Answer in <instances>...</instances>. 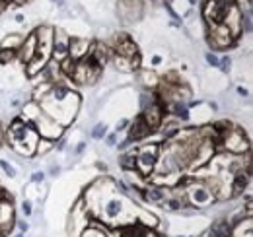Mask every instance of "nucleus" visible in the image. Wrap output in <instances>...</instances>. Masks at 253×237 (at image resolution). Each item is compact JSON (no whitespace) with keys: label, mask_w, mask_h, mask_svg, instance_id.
<instances>
[{"label":"nucleus","mask_w":253,"mask_h":237,"mask_svg":"<svg viewBox=\"0 0 253 237\" xmlns=\"http://www.w3.org/2000/svg\"><path fill=\"white\" fill-rule=\"evenodd\" d=\"M84 148H86V144H84V142H80V144L76 146V154H80V152H82Z\"/></svg>","instance_id":"obj_37"},{"label":"nucleus","mask_w":253,"mask_h":237,"mask_svg":"<svg viewBox=\"0 0 253 237\" xmlns=\"http://www.w3.org/2000/svg\"><path fill=\"white\" fill-rule=\"evenodd\" d=\"M101 72H103V68L95 62L94 57L88 55V57H84V59L76 60L74 72H72L70 78H74V82L80 84V86H94L95 82L99 80Z\"/></svg>","instance_id":"obj_2"},{"label":"nucleus","mask_w":253,"mask_h":237,"mask_svg":"<svg viewBox=\"0 0 253 237\" xmlns=\"http://www.w3.org/2000/svg\"><path fill=\"white\" fill-rule=\"evenodd\" d=\"M0 167H2V171L6 173V177H10V179L16 177V167H14V165H10L6 159H0Z\"/></svg>","instance_id":"obj_24"},{"label":"nucleus","mask_w":253,"mask_h":237,"mask_svg":"<svg viewBox=\"0 0 253 237\" xmlns=\"http://www.w3.org/2000/svg\"><path fill=\"white\" fill-rule=\"evenodd\" d=\"M16 224V214H14V206H12V198L4 197L0 198V234L8 236L12 232Z\"/></svg>","instance_id":"obj_8"},{"label":"nucleus","mask_w":253,"mask_h":237,"mask_svg":"<svg viewBox=\"0 0 253 237\" xmlns=\"http://www.w3.org/2000/svg\"><path fill=\"white\" fill-rule=\"evenodd\" d=\"M16 226H18V230H20L22 234H26V232L30 230V224H28V222H24V220H16Z\"/></svg>","instance_id":"obj_31"},{"label":"nucleus","mask_w":253,"mask_h":237,"mask_svg":"<svg viewBox=\"0 0 253 237\" xmlns=\"http://www.w3.org/2000/svg\"><path fill=\"white\" fill-rule=\"evenodd\" d=\"M189 2H191V4H197V0H189Z\"/></svg>","instance_id":"obj_42"},{"label":"nucleus","mask_w":253,"mask_h":237,"mask_svg":"<svg viewBox=\"0 0 253 237\" xmlns=\"http://www.w3.org/2000/svg\"><path fill=\"white\" fill-rule=\"evenodd\" d=\"M24 20H26V18H24V16H22V14H18V16H16V22H18V24H22V22H24Z\"/></svg>","instance_id":"obj_38"},{"label":"nucleus","mask_w":253,"mask_h":237,"mask_svg":"<svg viewBox=\"0 0 253 237\" xmlns=\"http://www.w3.org/2000/svg\"><path fill=\"white\" fill-rule=\"evenodd\" d=\"M238 93H240V95H244V97H248V95H250V93H248V89H244V88H238Z\"/></svg>","instance_id":"obj_36"},{"label":"nucleus","mask_w":253,"mask_h":237,"mask_svg":"<svg viewBox=\"0 0 253 237\" xmlns=\"http://www.w3.org/2000/svg\"><path fill=\"white\" fill-rule=\"evenodd\" d=\"M43 181H45V173H43V171L32 173V183H43Z\"/></svg>","instance_id":"obj_30"},{"label":"nucleus","mask_w":253,"mask_h":237,"mask_svg":"<svg viewBox=\"0 0 253 237\" xmlns=\"http://www.w3.org/2000/svg\"><path fill=\"white\" fill-rule=\"evenodd\" d=\"M0 144H4V128L0 126Z\"/></svg>","instance_id":"obj_39"},{"label":"nucleus","mask_w":253,"mask_h":237,"mask_svg":"<svg viewBox=\"0 0 253 237\" xmlns=\"http://www.w3.org/2000/svg\"><path fill=\"white\" fill-rule=\"evenodd\" d=\"M90 39H82V37H70V45H68V59H72L74 62L84 57H88L90 53Z\"/></svg>","instance_id":"obj_11"},{"label":"nucleus","mask_w":253,"mask_h":237,"mask_svg":"<svg viewBox=\"0 0 253 237\" xmlns=\"http://www.w3.org/2000/svg\"><path fill=\"white\" fill-rule=\"evenodd\" d=\"M150 62H152V66H158V64H162V57H160V55H154Z\"/></svg>","instance_id":"obj_34"},{"label":"nucleus","mask_w":253,"mask_h":237,"mask_svg":"<svg viewBox=\"0 0 253 237\" xmlns=\"http://www.w3.org/2000/svg\"><path fill=\"white\" fill-rule=\"evenodd\" d=\"M49 173H51L53 177H57V175L61 173V167H59V165H51V167H49Z\"/></svg>","instance_id":"obj_33"},{"label":"nucleus","mask_w":253,"mask_h":237,"mask_svg":"<svg viewBox=\"0 0 253 237\" xmlns=\"http://www.w3.org/2000/svg\"><path fill=\"white\" fill-rule=\"evenodd\" d=\"M105 134H107V126H105V122H97L94 128H92V132H90V136H92L94 140H101Z\"/></svg>","instance_id":"obj_22"},{"label":"nucleus","mask_w":253,"mask_h":237,"mask_svg":"<svg viewBox=\"0 0 253 237\" xmlns=\"http://www.w3.org/2000/svg\"><path fill=\"white\" fill-rule=\"evenodd\" d=\"M185 197H187V206L193 210L205 208L212 202H216L212 191L207 187V183H191L189 187L185 189Z\"/></svg>","instance_id":"obj_4"},{"label":"nucleus","mask_w":253,"mask_h":237,"mask_svg":"<svg viewBox=\"0 0 253 237\" xmlns=\"http://www.w3.org/2000/svg\"><path fill=\"white\" fill-rule=\"evenodd\" d=\"M181 134V126H179V122H166V124H162V136L166 138V140H171V138H175V136H179Z\"/></svg>","instance_id":"obj_17"},{"label":"nucleus","mask_w":253,"mask_h":237,"mask_svg":"<svg viewBox=\"0 0 253 237\" xmlns=\"http://www.w3.org/2000/svg\"><path fill=\"white\" fill-rule=\"evenodd\" d=\"M140 237H160L152 228H142L140 230Z\"/></svg>","instance_id":"obj_28"},{"label":"nucleus","mask_w":253,"mask_h":237,"mask_svg":"<svg viewBox=\"0 0 253 237\" xmlns=\"http://www.w3.org/2000/svg\"><path fill=\"white\" fill-rule=\"evenodd\" d=\"M130 124V120L128 118H121L119 122H117V126H115V132H121V130H125V126Z\"/></svg>","instance_id":"obj_32"},{"label":"nucleus","mask_w":253,"mask_h":237,"mask_svg":"<svg viewBox=\"0 0 253 237\" xmlns=\"http://www.w3.org/2000/svg\"><path fill=\"white\" fill-rule=\"evenodd\" d=\"M140 80L144 82L146 88H156V86L160 84V78L152 72V70H142V72H140Z\"/></svg>","instance_id":"obj_19"},{"label":"nucleus","mask_w":253,"mask_h":237,"mask_svg":"<svg viewBox=\"0 0 253 237\" xmlns=\"http://www.w3.org/2000/svg\"><path fill=\"white\" fill-rule=\"evenodd\" d=\"M78 237H109L107 236V232L103 230V228H97V226H88L82 234Z\"/></svg>","instance_id":"obj_21"},{"label":"nucleus","mask_w":253,"mask_h":237,"mask_svg":"<svg viewBox=\"0 0 253 237\" xmlns=\"http://www.w3.org/2000/svg\"><path fill=\"white\" fill-rule=\"evenodd\" d=\"M218 144H224L222 148L228 150L230 154H248L250 152V140L244 134L242 126H230L224 134H220Z\"/></svg>","instance_id":"obj_3"},{"label":"nucleus","mask_w":253,"mask_h":237,"mask_svg":"<svg viewBox=\"0 0 253 237\" xmlns=\"http://www.w3.org/2000/svg\"><path fill=\"white\" fill-rule=\"evenodd\" d=\"M168 193H169V189H168V187H162V185L146 187L144 191H140L142 198H144L146 202H150V204H160V202L168 197Z\"/></svg>","instance_id":"obj_14"},{"label":"nucleus","mask_w":253,"mask_h":237,"mask_svg":"<svg viewBox=\"0 0 253 237\" xmlns=\"http://www.w3.org/2000/svg\"><path fill=\"white\" fill-rule=\"evenodd\" d=\"M24 39H26V35H22V33H12V35H6L4 39H2V43H0V49H6V51H16L18 53V49L22 47V43H24Z\"/></svg>","instance_id":"obj_16"},{"label":"nucleus","mask_w":253,"mask_h":237,"mask_svg":"<svg viewBox=\"0 0 253 237\" xmlns=\"http://www.w3.org/2000/svg\"><path fill=\"white\" fill-rule=\"evenodd\" d=\"M14 59H16V51H6V49H0V64H10Z\"/></svg>","instance_id":"obj_23"},{"label":"nucleus","mask_w":253,"mask_h":237,"mask_svg":"<svg viewBox=\"0 0 253 237\" xmlns=\"http://www.w3.org/2000/svg\"><path fill=\"white\" fill-rule=\"evenodd\" d=\"M22 212H24V216H32L33 204L30 198H24V200H22Z\"/></svg>","instance_id":"obj_25"},{"label":"nucleus","mask_w":253,"mask_h":237,"mask_svg":"<svg viewBox=\"0 0 253 237\" xmlns=\"http://www.w3.org/2000/svg\"><path fill=\"white\" fill-rule=\"evenodd\" d=\"M234 43H236L234 33L228 30L224 24L209 28V45H211L214 51H226V49L232 47Z\"/></svg>","instance_id":"obj_7"},{"label":"nucleus","mask_w":253,"mask_h":237,"mask_svg":"<svg viewBox=\"0 0 253 237\" xmlns=\"http://www.w3.org/2000/svg\"><path fill=\"white\" fill-rule=\"evenodd\" d=\"M8 140H10V146L20 156H33L39 142V134L33 128V124H30L22 117H16L8 126Z\"/></svg>","instance_id":"obj_1"},{"label":"nucleus","mask_w":253,"mask_h":237,"mask_svg":"<svg viewBox=\"0 0 253 237\" xmlns=\"http://www.w3.org/2000/svg\"><path fill=\"white\" fill-rule=\"evenodd\" d=\"M128 126H130V128H128V140H130V142L144 140L148 134H152V130L148 128V124L144 122V118L140 117V115L134 118V120H132Z\"/></svg>","instance_id":"obj_12"},{"label":"nucleus","mask_w":253,"mask_h":237,"mask_svg":"<svg viewBox=\"0 0 253 237\" xmlns=\"http://www.w3.org/2000/svg\"><path fill=\"white\" fill-rule=\"evenodd\" d=\"M119 165L125 169V171H132L134 165H136V150L132 152H125L121 158H119Z\"/></svg>","instance_id":"obj_18"},{"label":"nucleus","mask_w":253,"mask_h":237,"mask_svg":"<svg viewBox=\"0 0 253 237\" xmlns=\"http://www.w3.org/2000/svg\"><path fill=\"white\" fill-rule=\"evenodd\" d=\"M14 237H24V234H22V232H20V234H16V236Z\"/></svg>","instance_id":"obj_41"},{"label":"nucleus","mask_w":253,"mask_h":237,"mask_svg":"<svg viewBox=\"0 0 253 237\" xmlns=\"http://www.w3.org/2000/svg\"><path fill=\"white\" fill-rule=\"evenodd\" d=\"M175 237H191V236H175Z\"/></svg>","instance_id":"obj_43"},{"label":"nucleus","mask_w":253,"mask_h":237,"mask_svg":"<svg viewBox=\"0 0 253 237\" xmlns=\"http://www.w3.org/2000/svg\"><path fill=\"white\" fill-rule=\"evenodd\" d=\"M0 237H4V236H2V234H0Z\"/></svg>","instance_id":"obj_44"},{"label":"nucleus","mask_w":253,"mask_h":237,"mask_svg":"<svg viewBox=\"0 0 253 237\" xmlns=\"http://www.w3.org/2000/svg\"><path fill=\"white\" fill-rule=\"evenodd\" d=\"M123 212H125V204H123V200H119V198H111V200L105 202V206H101V216H103L107 222L117 220Z\"/></svg>","instance_id":"obj_15"},{"label":"nucleus","mask_w":253,"mask_h":237,"mask_svg":"<svg viewBox=\"0 0 253 237\" xmlns=\"http://www.w3.org/2000/svg\"><path fill=\"white\" fill-rule=\"evenodd\" d=\"M218 68H220L222 72H228L232 68V59L230 57H222L220 62H218Z\"/></svg>","instance_id":"obj_27"},{"label":"nucleus","mask_w":253,"mask_h":237,"mask_svg":"<svg viewBox=\"0 0 253 237\" xmlns=\"http://www.w3.org/2000/svg\"><path fill=\"white\" fill-rule=\"evenodd\" d=\"M205 59H207V62H209V66L218 68V62H220V59H218L214 53H207V55H205Z\"/></svg>","instance_id":"obj_26"},{"label":"nucleus","mask_w":253,"mask_h":237,"mask_svg":"<svg viewBox=\"0 0 253 237\" xmlns=\"http://www.w3.org/2000/svg\"><path fill=\"white\" fill-rule=\"evenodd\" d=\"M68 45H70V37L63 30L53 28V53H51V59L57 60V62L68 59Z\"/></svg>","instance_id":"obj_9"},{"label":"nucleus","mask_w":253,"mask_h":237,"mask_svg":"<svg viewBox=\"0 0 253 237\" xmlns=\"http://www.w3.org/2000/svg\"><path fill=\"white\" fill-rule=\"evenodd\" d=\"M55 140H47V138H39V142H37V148H35V154H41V156H45L47 152H51V150H55Z\"/></svg>","instance_id":"obj_20"},{"label":"nucleus","mask_w":253,"mask_h":237,"mask_svg":"<svg viewBox=\"0 0 253 237\" xmlns=\"http://www.w3.org/2000/svg\"><path fill=\"white\" fill-rule=\"evenodd\" d=\"M140 117L144 118V122L148 124V128H150L152 132H156L160 126H162V122H164V107L160 105V101L156 99L150 107H146V109L142 111Z\"/></svg>","instance_id":"obj_10"},{"label":"nucleus","mask_w":253,"mask_h":237,"mask_svg":"<svg viewBox=\"0 0 253 237\" xmlns=\"http://www.w3.org/2000/svg\"><path fill=\"white\" fill-rule=\"evenodd\" d=\"M105 144H107L109 148H113V146L117 144V134H115V132H113V134H107V136H105Z\"/></svg>","instance_id":"obj_29"},{"label":"nucleus","mask_w":253,"mask_h":237,"mask_svg":"<svg viewBox=\"0 0 253 237\" xmlns=\"http://www.w3.org/2000/svg\"><path fill=\"white\" fill-rule=\"evenodd\" d=\"M35 51H37V37H35V33H30V35H26V39H24L22 47L18 49L16 57L22 60L24 64H28L35 57Z\"/></svg>","instance_id":"obj_13"},{"label":"nucleus","mask_w":253,"mask_h":237,"mask_svg":"<svg viewBox=\"0 0 253 237\" xmlns=\"http://www.w3.org/2000/svg\"><path fill=\"white\" fill-rule=\"evenodd\" d=\"M158 158H160V146L158 144H146L136 152V165L134 169H138V173L142 177H148L156 165H158Z\"/></svg>","instance_id":"obj_5"},{"label":"nucleus","mask_w":253,"mask_h":237,"mask_svg":"<svg viewBox=\"0 0 253 237\" xmlns=\"http://www.w3.org/2000/svg\"><path fill=\"white\" fill-rule=\"evenodd\" d=\"M230 4L232 2H220V0H207L205 2V6H203V18L209 24V28L218 26V24L224 22Z\"/></svg>","instance_id":"obj_6"},{"label":"nucleus","mask_w":253,"mask_h":237,"mask_svg":"<svg viewBox=\"0 0 253 237\" xmlns=\"http://www.w3.org/2000/svg\"><path fill=\"white\" fill-rule=\"evenodd\" d=\"M4 197H6V195H4V191L0 189V198H4Z\"/></svg>","instance_id":"obj_40"},{"label":"nucleus","mask_w":253,"mask_h":237,"mask_svg":"<svg viewBox=\"0 0 253 237\" xmlns=\"http://www.w3.org/2000/svg\"><path fill=\"white\" fill-rule=\"evenodd\" d=\"M117 187H119V189H121L123 193H128V191H130V189L126 187V185H125V183H123V181H117Z\"/></svg>","instance_id":"obj_35"}]
</instances>
